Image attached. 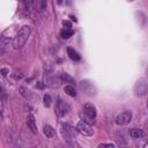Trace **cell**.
<instances>
[{
  "label": "cell",
  "mask_w": 148,
  "mask_h": 148,
  "mask_svg": "<svg viewBox=\"0 0 148 148\" xmlns=\"http://www.w3.org/2000/svg\"><path fill=\"white\" fill-rule=\"evenodd\" d=\"M30 32H31V29L29 25H22L20 28V30L17 31V34L15 35L14 39H13V47L14 49H21L25 42L28 40L29 36H30Z\"/></svg>",
  "instance_id": "obj_1"
},
{
  "label": "cell",
  "mask_w": 148,
  "mask_h": 148,
  "mask_svg": "<svg viewBox=\"0 0 148 148\" xmlns=\"http://www.w3.org/2000/svg\"><path fill=\"white\" fill-rule=\"evenodd\" d=\"M60 131H61L62 138H64L67 142H71V141H73V140L75 139V130H74V127H73L72 125H69L68 123H64V124L61 125Z\"/></svg>",
  "instance_id": "obj_2"
},
{
  "label": "cell",
  "mask_w": 148,
  "mask_h": 148,
  "mask_svg": "<svg viewBox=\"0 0 148 148\" xmlns=\"http://www.w3.org/2000/svg\"><path fill=\"white\" fill-rule=\"evenodd\" d=\"M56 113H57V116L58 117H65L68 112H69V110H71V108H69V105L65 102V101H62V99H58V102H57V104H56Z\"/></svg>",
  "instance_id": "obj_3"
},
{
  "label": "cell",
  "mask_w": 148,
  "mask_h": 148,
  "mask_svg": "<svg viewBox=\"0 0 148 148\" xmlns=\"http://www.w3.org/2000/svg\"><path fill=\"white\" fill-rule=\"evenodd\" d=\"M75 130H76L81 135H84V136H90V135L94 134L92 127H91L89 124L83 123V121H79L77 125H76V127H75Z\"/></svg>",
  "instance_id": "obj_4"
},
{
  "label": "cell",
  "mask_w": 148,
  "mask_h": 148,
  "mask_svg": "<svg viewBox=\"0 0 148 148\" xmlns=\"http://www.w3.org/2000/svg\"><path fill=\"white\" fill-rule=\"evenodd\" d=\"M131 120H132V112L131 111H124L116 117V124L119 126L127 125Z\"/></svg>",
  "instance_id": "obj_5"
},
{
  "label": "cell",
  "mask_w": 148,
  "mask_h": 148,
  "mask_svg": "<svg viewBox=\"0 0 148 148\" xmlns=\"http://www.w3.org/2000/svg\"><path fill=\"white\" fill-rule=\"evenodd\" d=\"M83 113L87 118H89L90 120L95 119L97 116V109L92 103H86L83 106Z\"/></svg>",
  "instance_id": "obj_6"
},
{
  "label": "cell",
  "mask_w": 148,
  "mask_h": 148,
  "mask_svg": "<svg viewBox=\"0 0 148 148\" xmlns=\"http://www.w3.org/2000/svg\"><path fill=\"white\" fill-rule=\"evenodd\" d=\"M27 125H28V128L30 130L31 133H34V134H37L38 133L36 120H35V117H34L32 113H29L28 114V117H27Z\"/></svg>",
  "instance_id": "obj_7"
},
{
  "label": "cell",
  "mask_w": 148,
  "mask_h": 148,
  "mask_svg": "<svg viewBox=\"0 0 148 148\" xmlns=\"http://www.w3.org/2000/svg\"><path fill=\"white\" fill-rule=\"evenodd\" d=\"M18 90H20L21 96H22L23 98H25L27 101H31V99L34 98V95H32L31 90H29L28 88H25V87H20Z\"/></svg>",
  "instance_id": "obj_8"
},
{
  "label": "cell",
  "mask_w": 148,
  "mask_h": 148,
  "mask_svg": "<svg viewBox=\"0 0 148 148\" xmlns=\"http://www.w3.org/2000/svg\"><path fill=\"white\" fill-rule=\"evenodd\" d=\"M9 44V39L2 35H0V56H2Z\"/></svg>",
  "instance_id": "obj_9"
},
{
  "label": "cell",
  "mask_w": 148,
  "mask_h": 148,
  "mask_svg": "<svg viewBox=\"0 0 148 148\" xmlns=\"http://www.w3.org/2000/svg\"><path fill=\"white\" fill-rule=\"evenodd\" d=\"M67 54H68V57L72 59V60H74V61H79V60H81V56L77 53V51H75L73 47H67Z\"/></svg>",
  "instance_id": "obj_10"
},
{
  "label": "cell",
  "mask_w": 148,
  "mask_h": 148,
  "mask_svg": "<svg viewBox=\"0 0 148 148\" xmlns=\"http://www.w3.org/2000/svg\"><path fill=\"white\" fill-rule=\"evenodd\" d=\"M43 131H44V134L46 138H54L56 136V131L51 125H45Z\"/></svg>",
  "instance_id": "obj_11"
},
{
  "label": "cell",
  "mask_w": 148,
  "mask_h": 148,
  "mask_svg": "<svg viewBox=\"0 0 148 148\" xmlns=\"http://www.w3.org/2000/svg\"><path fill=\"white\" fill-rule=\"evenodd\" d=\"M130 135H131L132 138H134V139H139V138L143 136V131L140 130V128L134 127V128H131V130H130Z\"/></svg>",
  "instance_id": "obj_12"
},
{
  "label": "cell",
  "mask_w": 148,
  "mask_h": 148,
  "mask_svg": "<svg viewBox=\"0 0 148 148\" xmlns=\"http://www.w3.org/2000/svg\"><path fill=\"white\" fill-rule=\"evenodd\" d=\"M64 91H65L68 96H71V97H75V96H76V90H75V88H74L73 84H67V86H65V87H64Z\"/></svg>",
  "instance_id": "obj_13"
},
{
  "label": "cell",
  "mask_w": 148,
  "mask_h": 148,
  "mask_svg": "<svg viewBox=\"0 0 148 148\" xmlns=\"http://www.w3.org/2000/svg\"><path fill=\"white\" fill-rule=\"evenodd\" d=\"M60 35H61V37L64 38V39H67V38H69V37H72L73 35H74V30L71 28V29H66V28H64L61 31H60Z\"/></svg>",
  "instance_id": "obj_14"
},
{
  "label": "cell",
  "mask_w": 148,
  "mask_h": 148,
  "mask_svg": "<svg viewBox=\"0 0 148 148\" xmlns=\"http://www.w3.org/2000/svg\"><path fill=\"white\" fill-rule=\"evenodd\" d=\"M59 79H60V81H62V82H65V83H74V79H73L72 76H69L67 73L60 74Z\"/></svg>",
  "instance_id": "obj_15"
},
{
  "label": "cell",
  "mask_w": 148,
  "mask_h": 148,
  "mask_svg": "<svg viewBox=\"0 0 148 148\" xmlns=\"http://www.w3.org/2000/svg\"><path fill=\"white\" fill-rule=\"evenodd\" d=\"M0 97H2L3 99L7 98V90H6V87L1 79H0Z\"/></svg>",
  "instance_id": "obj_16"
},
{
  "label": "cell",
  "mask_w": 148,
  "mask_h": 148,
  "mask_svg": "<svg viewBox=\"0 0 148 148\" xmlns=\"http://www.w3.org/2000/svg\"><path fill=\"white\" fill-rule=\"evenodd\" d=\"M51 102H52V99H51V96H50L49 94H45V95L43 96V104H44V106H46V108H50V105H51Z\"/></svg>",
  "instance_id": "obj_17"
},
{
  "label": "cell",
  "mask_w": 148,
  "mask_h": 148,
  "mask_svg": "<svg viewBox=\"0 0 148 148\" xmlns=\"http://www.w3.org/2000/svg\"><path fill=\"white\" fill-rule=\"evenodd\" d=\"M114 145L113 143H101L97 148H113Z\"/></svg>",
  "instance_id": "obj_18"
},
{
  "label": "cell",
  "mask_w": 148,
  "mask_h": 148,
  "mask_svg": "<svg viewBox=\"0 0 148 148\" xmlns=\"http://www.w3.org/2000/svg\"><path fill=\"white\" fill-rule=\"evenodd\" d=\"M62 24H64V27H65L66 29H71V28H72V23L68 22V21H64Z\"/></svg>",
  "instance_id": "obj_19"
},
{
  "label": "cell",
  "mask_w": 148,
  "mask_h": 148,
  "mask_svg": "<svg viewBox=\"0 0 148 148\" xmlns=\"http://www.w3.org/2000/svg\"><path fill=\"white\" fill-rule=\"evenodd\" d=\"M0 74H1L2 76H5V75H7V74H8V69H7V68H2V69L0 71Z\"/></svg>",
  "instance_id": "obj_20"
},
{
  "label": "cell",
  "mask_w": 148,
  "mask_h": 148,
  "mask_svg": "<svg viewBox=\"0 0 148 148\" xmlns=\"http://www.w3.org/2000/svg\"><path fill=\"white\" fill-rule=\"evenodd\" d=\"M29 148H36V147H29Z\"/></svg>",
  "instance_id": "obj_21"
},
{
  "label": "cell",
  "mask_w": 148,
  "mask_h": 148,
  "mask_svg": "<svg viewBox=\"0 0 148 148\" xmlns=\"http://www.w3.org/2000/svg\"><path fill=\"white\" fill-rule=\"evenodd\" d=\"M0 116H1V110H0Z\"/></svg>",
  "instance_id": "obj_22"
}]
</instances>
